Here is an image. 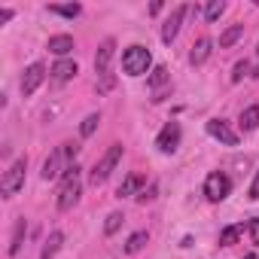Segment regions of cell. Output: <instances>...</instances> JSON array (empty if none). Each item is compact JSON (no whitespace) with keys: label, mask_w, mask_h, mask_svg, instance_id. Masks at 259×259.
I'll return each instance as SVG.
<instances>
[{"label":"cell","mask_w":259,"mask_h":259,"mask_svg":"<svg viewBox=\"0 0 259 259\" xmlns=\"http://www.w3.org/2000/svg\"><path fill=\"white\" fill-rule=\"evenodd\" d=\"M79 192H82V183H79V168L70 165L64 171V180H61V192H58V210H70L76 201H79Z\"/></svg>","instance_id":"6da1fadb"},{"label":"cell","mask_w":259,"mask_h":259,"mask_svg":"<svg viewBox=\"0 0 259 259\" xmlns=\"http://www.w3.org/2000/svg\"><path fill=\"white\" fill-rule=\"evenodd\" d=\"M150 64H153V58H150V49L147 46H128L122 52V70L128 76H144L150 70Z\"/></svg>","instance_id":"7a4b0ae2"},{"label":"cell","mask_w":259,"mask_h":259,"mask_svg":"<svg viewBox=\"0 0 259 259\" xmlns=\"http://www.w3.org/2000/svg\"><path fill=\"white\" fill-rule=\"evenodd\" d=\"M119 156H122V144H113V147H110V150L95 162V168H92V174H89V183H92V186H101V183L110 177V171L116 168Z\"/></svg>","instance_id":"3957f363"},{"label":"cell","mask_w":259,"mask_h":259,"mask_svg":"<svg viewBox=\"0 0 259 259\" xmlns=\"http://www.w3.org/2000/svg\"><path fill=\"white\" fill-rule=\"evenodd\" d=\"M25 171H28V159H19V162L10 165V171L4 174V180H0V192H4L7 198H13L25 186Z\"/></svg>","instance_id":"277c9868"},{"label":"cell","mask_w":259,"mask_h":259,"mask_svg":"<svg viewBox=\"0 0 259 259\" xmlns=\"http://www.w3.org/2000/svg\"><path fill=\"white\" fill-rule=\"evenodd\" d=\"M229 189H232V180H229L226 174H220V171L207 174V180H204V195H207L210 201H223V198L229 195Z\"/></svg>","instance_id":"5b68a950"},{"label":"cell","mask_w":259,"mask_h":259,"mask_svg":"<svg viewBox=\"0 0 259 259\" xmlns=\"http://www.w3.org/2000/svg\"><path fill=\"white\" fill-rule=\"evenodd\" d=\"M113 52H116V40H104V43L98 46V55H95V73H98V76H110Z\"/></svg>","instance_id":"8992f818"},{"label":"cell","mask_w":259,"mask_h":259,"mask_svg":"<svg viewBox=\"0 0 259 259\" xmlns=\"http://www.w3.org/2000/svg\"><path fill=\"white\" fill-rule=\"evenodd\" d=\"M177 144H180V125H177V122H168V125L162 128V135L156 138V147H159L162 153H174Z\"/></svg>","instance_id":"52a82bcc"},{"label":"cell","mask_w":259,"mask_h":259,"mask_svg":"<svg viewBox=\"0 0 259 259\" xmlns=\"http://www.w3.org/2000/svg\"><path fill=\"white\" fill-rule=\"evenodd\" d=\"M204 128H207V135H210V138L223 141L226 147H235V144H238V135L232 132V128H229V125H226L223 119H210V122H207Z\"/></svg>","instance_id":"ba28073f"},{"label":"cell","mask_w":259,"mask_h":259,"mask_svg":"<svg viewBox=\"0 0 259 259\" xmlns=\"http://www.w3.org/2000/svg\"><path fill=\"white\" fill-rule=\"evenodd\" d=\"M186 13H189V7L183 4V7H177V10L171 13V19L165 22V28H162V40H165L168 46H171V43H174V37L180 34V25H183V16H186Z\"/></svg>","instance_id":"9c48e42d"},{"label":"cell","mask_w":259,"mask_h":259,"mask_svg":"<svg viewBox=\"0 0 259 259\" xmlns=\"http://www.w3.org/2000/svg\"><path fill=\"white\" fill-rule=\"evenodd\" d=\"M43 79H46V67L43 64H31L25 70V76H22V95H34Z\"/></svg>","instance_id":"30bf717a"},{"label":"cell","mask_w":259,"mask_h":259,"mask_svg":"<svg viewBox=\"0 0 259 259\" xmlns=\"http://www.w3.org/2000/svg\"><path fill=\"white\" fill-rule=\"evenodd\" d=\"M52 79H58V82H67V79H73L76 73H79V67H76V61H70V58H61L52 70Z\"/></svg>","instance_id":"8fae6325"},{"label":"cell","mask_w":259,"mask_h":259,"mask_svg":"<svg viewBox=\"0 0 259 259\" xmlns=\"http://www.w3.org/2000/svg\"><path fill=\"white\" fill-rule=\"evenodd\" d=\"M52 55H67L70 49H73V37H67V34H58V37H49V46H46Z\"/></svg>","instance_id":"7c38bea8"},{"label":"cell","mask_w":259,"mask_h":259,"mask_svg":"<svg viewBox=\"0 0 259 259\" xmlns=\"http://www.w3.org/2000/svg\"><path fill=\"white\" fill-rule=\"evenodd\" d=\"M141 183H144V177H141V174H128V177H125V180L119 183V189H116V195H119V198H128V195H135Z\"/></svg>","instance_id":"4fadbf2b"},{"label":"cell","mask_w":259,"mask_h":259,"mask_svg":"<svg viewBox=\"0 0 259 259\" xmlns=\"http://www.w3.org/2000/svg\"><path fill=\"white\" fill-rule=\"evenodd\" d=\"M207 55H210V40H207V37H201V40L192 46L189 61H192V64H204V61H207Z\"/></svg>","instance_id":"5bb4252c"},{"label":"cell","mask_w":259,"mask_h":259,"mask_svg":"<svg viewBox=\"0 0 259 259\" xmlns=\"http://www.w3.org/2000/svg\"><path fill=\"white\" fill-rule=\"evenodd\" d=\"M64 244V235L61 232H52L49 238H46V244H43V250H40V259H52L55 253H58V247Z\"/></svg>","instance_id":"9a60e30c"},{"label":"cell","mask_w":259,"mask_h":259,"mask_svg":"<svg viewBox=\"0 0 259 259\" xmlns=\"http://www.w3.org/2000/svg\"><path fill=\"white\" fill-rule=\"evenodd\" d=\"M61 153H64V150H55V153L43 162V171H40V174H43V180H55V177H58V162H61Z\"/></svg>","instance_id":"2e32d148"},{"label":"cell","mask_w":259,"mask_h":259,"mask_svg":"<svg viewBox=\"0 0 259 259\" xmlns=\"http://www.w3.org/2000/svg\"><path fill=\"white\" fill-rule=\"evenodd\" d=\"M241 37H244V25H232L229 31H223V37H220V49H229V46H235Z\"/></svg>","instance_id":"e0dca14e"},{"label":"cell","mask_w":259,"mask_h":259,"mask_svg":"<svg viewBox=\"0 0 259 259\" xmlns=\"http://www.w3.org/2000/svg\"><path fill=\"white\" fill-rule=\"evenodd\" d=\"M256 125H259V107L253 104V107H247L241 113V128L244 132H256Z\"/></svg>","instance_id":"ac0fdd59"},{"label":"cell","mask_w":259,"mask_h":259,"mask_svg":"<svg viewBox=\"0 0 259 259\" xmlns=\"http://www.w3.org/2000/svg\"><path fill=\"white\" fill-rule=\"evenodd\" d=\"M147 241H150V238H147V232H135L132 238H128V244H125V253H141Z\"/></svg>","instance_id":"d6986e66"},{"label":"cell","mask_w":259,"mask_h":259,"mask_svg":"<svg viewBox=\"0 0 259 259\" xmlns=\"http://www.w3.org/2000/svg\"><path fill=\"white\" fill-rule=\"evenodd\" d=\"M49 13H55V16H64V19H76L79 13H82V7L79 4H67V7H49Z\"/></svg>","instance_id":"ffe728a7"},{"label":"cell","mask_w":259,"mask_h":259,"mask_svg":"<svg viewBox=\"0 0 259 259\" xmlns=\"http://www.w3.org/2000/svg\"><path fill=\"white\" fill-rule=\"evenodd\" d=\"M22 241H25V220L16 223V232H13V244H10V256H16L22 250Z\"/></svg>","instance_id":"44dd1931"},{"label":"cell","mask_w":259,"mask_h":259,"mask_svg":"<svg viewBox=\"0 0 259 259\" xmlns=\"http://www.w3.org/2000/svg\"><path fill=\"white\" fill-rule=\"evenodd\" d=\"M223 13H226V4H223V0H210V4L204 7V19H207V22H217Z\"/></svg>","instance_id":"7402d4cb"},{"label":"cell","mask_w":259,"mask_h":259,"mask_svg":"<svg viewBox=\"0 0 259 259\" xmlns=\"http://www.w3.org/2000/svg\"><path fill=\"white\" fill-rule=\"evenodd\" d=\"M98 122H101V116H98V113L85 116V119H82V125H79V135H82V138H92V135H95V128H98Z\"/></svg>","instance_id":"603a6c76"},{"label":"cell","mask_w":259,"mask_h":259,"mask_svg":"<svg viewBox=\"0 0 259 259\" xmlns=\"http://www.w3.org/2000/svg\"><path fill=\"white\" fill-rule=\"evenodd\" d=\"M238 235H241V226H229V229H223L220 244H223V247H232V244L238 241Z\"/></svg>","instance_id":"cb8c5ba5"},{"label":"cell","mask_w":259,"mask_h":259,"mask_svg":"<svg viewBox=\"0 0 259 259\" xmlns=\"http://www.w3.org/2000/svg\"><path fill=\"white\" fill-rule=\"evenodd\" d=\"M122 220H125V217H122L119 210H116V213H110V217H107V223H104V232H107V235H113V232L122 226Z\"/></svg>","instance_id":"d4e9b609"},{"label":"cell","mask_w":259,"mask_h":259,"mask_svg":"<svg viewBox=\"0 0 259 259\" xmlns=\"http://www.w3.org/2000/svg\"><path fill=\"white\" fill-rule=\"evenodd\" d=\"M247 73H250V61H238V64H235V70H232V82H241Z\"/></svg>","instance_id":"484cf974"},{"label":"cell","mask_w":259,"mask_h":259,"mask_svg":"<svg viewBox=\"0 0 259 259\" xmlns=\"http://www.w3.org/2000/svg\"><path fill=\"white\" fill-rule=\"evenodd\" d=\"M153 198H156V186H150V189H144V192L138 195V201H141V204H147V201H153Z\"/></svg>","instance_id":"4316f807"},{"label":"cell","mask_w":259,"mask_h":259,"mask_svg":"<svg viewBox=\"0 0 259 259\" xmlns=\"http://www.w3.org/2000/svg\"><path fill=\"white\" fill-rule=\"evenodd\" d=\"M113 82H116L113 76H101V85H98V92H101V95H104V92H110V89H113Z\"/></svg>","instance_id":"83f0119b"},{"label":"cell","mask_w":259,"mask_h":259,"mask_svg":"<svg viewBox=\"0 0 259 259\" xmlns=\"http://www.w3.org/2000/svg\"><path fill=\"white\" fill-rule=\"evenodd\" d=\"M250 241L259 244V220H250Z\"/></svg>","instance_id":"f1b7e54d"},{"label":"cell","mask_w":259,"mask_h":259,"mask_svg":"<svg viewBox=\"0 0 259 259\" xmlns=\"http://www.w3.org/2000/svg\"><path fill=\"white\" fill-rule=\"evenodd\" d=\"M250 198H253V201L259 198V171H256V180H253V186H250Z\"/></svg>","instance_id":"f546056e"},{"label":"cell","mask_w":259,"mask_h":259,"mask_svg":"<svg viewBox=\"0 0 259 259\" xmlns=\"http://www.w3.org/2000/svg\"><path fill=\"white\" fill-rule=\"evenodd\" d=\"M13 19V10H0V22H10Z\"/></svg>","instance_id":"4dcf8cb0"},{"label":"cell","mask_w":259,"mask_h":259,"mask_svg":"<svg viewBox=\"0 0 259 259\" xmlns=\"http://www.w3.org/2000/svg\"><path fill=\"white\" fill-rule=\"evenodd\" d=\"M244 259H256V253H247V256H244Z\"/></svg>","instance_id":"1f68e13d"},{"label":"cell","mask_w":259,"mask_h":259,"mask_svg":"<svg viewBox=\"0 0 259 259\" xmlns=\"http://www.w3.org/2000/svg\"><path fill=\"white\" fill-rule=\"evenodd\" d=\"M256 55H259V46H256Z\"/></svg>","instance_id":"d6a6232c"}]
</instances>
